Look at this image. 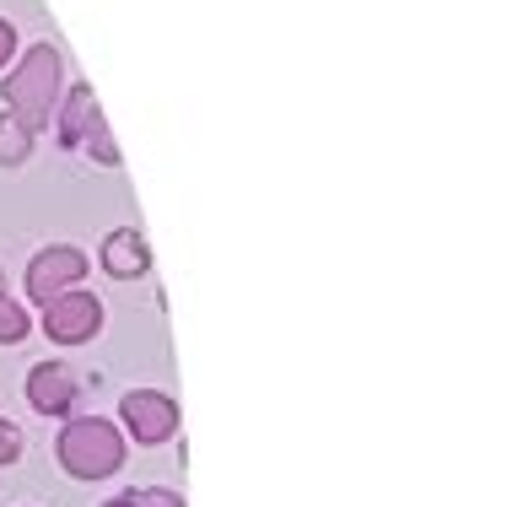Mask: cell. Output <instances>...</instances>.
Returning <instances> with one entry per match:
<instances>
[{
	"label": "cell",
	"instance_id": "6da1fadb",
	"mask_svg": "<svg viewBox=\"0 0 512 507\" xmlns=\"http://www.w3.org/2000/svg\"><path fill=\"white\" fill-rule=\"evenodd\" d=\"M60 92H65V60L54 44H33L11 65V76L0 81V98H6V114L22 119L27 130H44L60 108Z\"/></svg>",
	"mask_w": 512,
	"mask_h": 507
},
{
	"label": "cell",
	"instance_id": "7a4b0ae2",
	"mask_svg": "<svg viewBox=\"0 0 512 507\" xmlns=\"http://www.w3.org/2000/svg\"><path fill=\"white\" fill-rule=\"evenodd\" d=\"M54 454H60L65 475H76V481H103V475H114L124 464V437H119L114 421H103V416H65Z\"/></svg>",
	"mask_w": 512,
	"mask_h": 507
},
{
	"label": "cell",
	"instance_id": "3957f363",
	"mask_svg": "<svg viewBox=\"0 0 512 507\" xmlns=\"http://www.w3.org/2000/svg\"><path fill=\"white\" fill-rule=\"evenodd\" d=\"M98 330H103L98 292L71 286V292H60V297H49V303H44V335L54 340V346H87Z\"/></svg>",
	"mask_w": 512,
	"mask_h": 507
},
{
	"label": "cell",
	"instance_id": "277c9868",
	"mask_svg": "<svg viewBox=\"0 0 512 507\" xmlns=\"http://www.w3.org/2000/svg\"><path fill=\"white\" fill-rule=\"evenodd\" d=\"M87 265L92 259L76 249V243H49V249H38L33 259H27V297L33 303H49V297H60V292H71V286H81V276H87Z\"/></svg>",
	"mask_w": 512,
	"mask_h": 507
},
{
	"label": "cell",
	"instance_id": "5b68a950",
	"mask_svg": "<svg viewBox=\"0 0 512 507\" xmlns=\"http://www.w3.org/2000/svg\"><path fill=\"white\" fill-rule=\"evenodd\" d=\"M119 421L130 427L135 443L151 448V443H168L178 432V405H173V394H162V389H130L119 400Z\"/></svg>",
	"mask_w": 512,
	"mask_h": 507
},
{
	"label": "cell",
	"instance_id": "8992f818",
	"mask_svg": "<svg viewBox=\"0 0 512 507\" xmlns=\"http://www.w3.org/2000/svg\"><path fill=\"white\" fill-rule=\"evenodd\" d=\"M76 394H81V383H76L71 367H60V362H38L33 373H27V405H33L38 416H49V421L71 416Z\"/></svg>",
	"mask_w": 512,
	"mask_h": 507
},
{
	"label": "cell",
	"instance_id": "52a82bcc",
	"mask_svg": "<svg viewBox=\"0 0 512 507\" xmlns=\"http://www.w3.org/2000/svg\"><path fill=\"white\" fill-rule=\"evenodd\" d=\"M98 259H103V270H108L114 281H141L146 270H151V243H146L141 227H114V232L103 238Z\"/></svg>",
	"mask_w": 512,
	"mask_h": 507
},
{
	"label": "cell",
	"instance_id": "ba28073f",
	"mask_svg": "<svg viewBox=\"0 0 512 507\" xmlns=\"http://www.w3.org/2000/svg\"><path fill=\"white\" fill-rule=\"evenodd\" d=\"M98 125H103V108H98V98H92L87 81H76V87L65 92V103L54 108V130H60V146H81Z\"/></svg>",
	"mask_w": 512,
	"mask_h": 507
},
{
	"label": "cell",
	"instance_id": "9c48e42d",
	"mask_svg": "<svg viewBox=\"0 0 512 507\" xmlns=\"http://www.w3.org/2000/svg\"><path fill=\"white\" fill-rule=\"evenodd\" d=\"M27 157H33V130L22 119L0 114V168H22Z\"/></svg>",
	"mask_w": 512,
	"mask_h": 507
},
{
	"label": "cell",
	"instance_id": "30bf717a",
	"mask_svg": "<svg viewBox=\"0 0 512 507\" xmlns=\"http://www.w3.org/2000/svg\"><path fill=\"white\" fill-rule=\"evenodd\" d=\"M33 335V319H27L22 303H11L6 292H0V346H17V340Z\"/></svg>",
	"mask_w": 512,
	"mask_h": 507
},
{
	"label": "cell",
	"instance_id": "8fae6325",
	"mask_svg": "<svg viewBox=\"0 0 512 507\" xmlns=\"http://www.w3.org/2000/svg\"><path fill=\"white\" fill-rule=\"evenodd\" d=\"M81 146H87V152L98 157L103 168H119V146H114V135H108V125H98V130L87 135V141H81Z\"/></svg>",
	"mask_w": 512,
	"mask_h": 507
},
{
	"label": "cell",
	"instance_id": "7c38bea8",
	"mask_svg": "<svg viewBox=\"0 0 512 507\" xmlns=\"http://www.w3.org/2000/svg\"><path fill=\"white\" fill-rule=\"evenodd\" d=\"M22 459V427L0 416V464H17Z\"/></svg>",
	"mask_w": 512,
	"mask_h": 507
},
{
	"label": "cell",
	"instance_id": "4fadbf2b",
	"mask_svg": "<svg viewBox=\"0 0 512 507\" xmlns=\"http://www.w3.org/2000/svg\"><path fill=\"white\" fill-rule=\"evenodd\" d=\"M135 497H141V507H184V497L168 486H135Z\"/></svg>",
	"mask_w": 512,
	"mask_h": 507
},
{
	"label": "cell",
	"instance_id": "5bb4252c",
	"mask_svg": "<svg viewBox=\"0 0 512 507\" xmlns=\"http://www.w3.org/2000/svg\"><path fill=\"white\" fill-rule=\"evenodd\" d=\"M11 54H17V27H11V17H0V71L11 65Z\"/></svg>",
	"mask_w": 512,
	"mask_h": 507
},
{
	"label": "cell",
	"instance_id": "9a60e30c",
	"mask_svg": "<svg viewBox=\"0 0 512 507\" xmlns=\"http://www.w3.org/2000/svg\"><path fill=\"white\" fill-rule=\"evenodd\" d=\"M103 507H141V497H135V491H124V497H114V502H103Z\"/></svg>",
	"mask_w": 512,
	"mask_h": 507
}]
</instances>
